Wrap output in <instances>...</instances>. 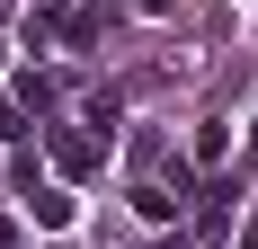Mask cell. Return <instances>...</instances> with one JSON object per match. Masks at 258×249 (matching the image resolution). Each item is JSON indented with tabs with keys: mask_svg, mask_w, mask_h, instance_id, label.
I'll return each instance as SVG.
<instances>
[{
	"mask_svg": "<svg viewBox=\"0 0 258 249\" xmlns=\"http://www.w3.org/2000/svg\"><path fill=\"white\" fill-rule=\"evenodd\" d=\"M0 134H9V143H18V134H27V125H18V107H9V98H0Z\"/></svg>",
	"mask_w": 258,
	"mask_h": 249,
	"instance_id": "7",
	"label": "cell"
},
{
	"mask_svg": "<svg viewBox=\"0 0 258 249\" xmlns=\"http://www.w3.org/2000/svg\"><path fill=\"white\" fill-rule=\"evenodd\" d=\"M134 9H143V18H178V0H134Z\"/></svg>",
	"mask_w": 258,
	"mask_h": 249,
	"instance_id": "6",
	"label": "cell"
},
{
	"mask_svg": "<svg viewBox=\"0 0 258 249\" xmlns=\"http://www.w3.org/2000/svg\"><path fill=\"white\" fill-rule=\"evenodd\" d=\"M249 151H258V125H249Z\"/></svg>",
	"mask_w": 258,
	"mask_h": 249,
	"instance_id": "9",
	"label": "cell"
},
{
	"mask_svg": "<svg viewBox=\"0 0 258 249\" xmlns=\"http://www.w3.org/2000/svg\"><path fill=\"white\" fill-rule=\"evenodd\" d=\"M116 116H125V98H116V89H98V98H80V125H89L98 143H116Z\"/></svg>",
	"mask_w": 258,
	"mask_h": 249,
	"instance_id": "3",
	"label": "cell"
},
{
	"mask_svg": "<svg viewBox=\"0 0 258 249\" xmlns=\"http://www.w3.org/2000/svg\"><path fill=\"white\" fill-rule=\"evenodd\" d=\"M27 214H36V223H45V231H62V223H72V214H80V205L62 196V187H27Z\"/></svg>",
	"mask_w": 258,
	"mask_h": 249,
	"instance_id": "2",
	"label": "cell"
},
{
	"mask_svg": "<svg viewBox=\"0 0 258 249\" xmlns=\"http://www.w3.org/2000/svg\"><path fill=\"white\" fill-rule=\"evenodd\" d=\"M178 205L187 196H169V187H134V214H143V223H178Z\"/></svg>",
	"mask_w": 258,
	"mask_h": 249,
	"instance_id": "4",
	"label": "cell"
},
{
	"mask_svg": "<svg viewBox=\"0 0 258 249\" xmlns=\"http://www.w3.org/2000/svg\"><path fill=\"white\" fill-rule=\"evenodd\" d=\"M223 151H232V125H223V116H205V125H196V169H214Z\"/></svg>",
	"mask_w": 258,
	"mask_h": 249,
	"instance_id": "5",
	"label": "cell"
},
{
	"mask_svg": "<svg viewBox=\"0 0 258 249\" xmlns=\"http://www.w3.org/2000/svg\"><path fill=\"white\" fill-rule=\"evenodd\" d=\"M240 249H258V214H249V223H240Z\"/></svg>",
	"mask_w": 258,
	"mask_h": 249,
	"instance_id": "8",
	"label": "cell"
},
{
	"mask_svg": "<svg viewBox=\"0 0 258 249\" xmlns=\"http://www.w3.org/2000/svg\"><path fill=\"white\" fill-rule=\"evenodd\" d=\"M98 134H89V125H53V160H62V169H72V178H89V169H98Z\"/></svg>",
	"mask_w": 258,
	"mask_h": 249,
	"instance_id": "1",
	"label": "cell"
}]
</instances>
